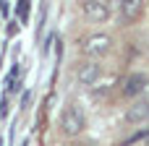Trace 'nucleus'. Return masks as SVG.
<instances>
[{"instance_id":"nucleus-1","label":"nucleus","mask_w":149,"mask_h":146,"mask_svg":"<svg viewBox=\"0 0 149 146\" xmlns=\"http://www.w3.org/2000/svg\"><path fill=\"white\" fill-rule=\"evenodd\" d=\"M84 123H86V118H84V110H81L79 104H68V107L63 110V115H60V128H63L65 136L81 133V131H84Z\"/></svg>"},{"instance_id":"nucleus-2","label":"nucleus","mask_w":149,"mask_h":146,"mask_svg":"<svg viewBox=\"0 0 149 146\" xmlns=\"http://www.w3.org/2000/svg\"><path fill=\"white\" fill-rule=\"evenodd\" d=\"M110 37L107 34H89L86 39H84V55H89V57H102V55H107L110 52Z\"/></svg>"},{"instance_id":"nucleus-3","label":"nucleus","mask_w":149,"mask_h":146,"mask_svg":"<svg viewBox=\"0 0 149 146\" xmlns=\"http://www.w3.org/2000/svg\"><path fill=\"white\" fill-rule=\"evenodd\" d=\"M84 16H86L89 21L102 24V21L110 18V5L102 3V0H86V3H84Z\"/></svg>"},{"instance_id":"nucleus-4","label":"nucleus","mask_w":149,"mask_h":146,"mask_svg":"<svg viewBox=\"0 0 149 146\" xmlns=\"http://www.w3.org/2000/svg\"><path fill=\"white\" fill-rule=\"evenodd\" d=\"M126 123H131V125L149 123V102H147V99H141V102H136V104L128 107V112H126Z\"/></svg>"},{"instance_id":"nucleus-5","label":"nucleus","mask_w":149,"mask_h":146,"mask_svg":"<svg viewBox=\"0 0 149 146\" xmlns=\"http://www.w3.org/2000/svg\"><path fill=\"white\" fill-rule=\"evenodd\" d=\"M144 16V3L141 0H123L120 3V18L126 24H134Z\"/></svg>"},{"instance_id":"nucleus-6","label":"nucleus","mask_w":149,"mask_h":146,"mask_svg":"<svg viewBox=\"0 0 149 146\" xmlns=\"http://www.w3.org/2000/svg\"><path fill=\"white\" fill-rule=\"evenodd\" d=\"M76 76H79V81H81L84 86H92V84L100 81V76H102V65H100V63H84V65L76 71Z\"/></svg>"},{"instance_id":"nucleus-7","label":"nucleus","mask_w":149,"mask_h":146,"mask_svg":"<svg viewBox=\"0 0 149 146\" xmlns=\"http://www.w3.org/2000/svg\"><path fill=\"white\" fill-rule=\"evenodd\" d=\"M144 86H147V76H141V73H131V76L123 81V94H126V97H136V94L144 91Z\"/></svg>"}]
</instances>
